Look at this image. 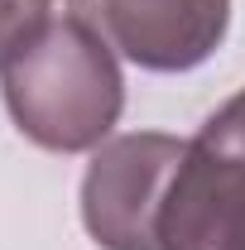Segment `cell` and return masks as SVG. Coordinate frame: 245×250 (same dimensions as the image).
Returning <instances> with one entry per match:
<instances>
[{
	"mask_svg": "<svg viewBox=\"0 0 245 250\" xmlns=\"http://www.w3.org/2000/svg\"><path fill=\"white\" fill-rule=\"evenodd\" d=\"M5 111L39 149L87 154L111 140L125 111V77L116 53L82 20H48L24 53L0 67Z\"/></svg>",
	"mask_w": 245,
	"mask_h": 250,
	"instance_id": "obj_1",
	"label": "cell"
},
{
	"mask_svg": "<svg viewBox=\"0 0 245 250\" xmlns=\"http://www.w3.org/2000/svg\"><path fill=\"white\" fill-rule=\"evenodd\" d=\"M154 250H245V92L183 145L159 202Z\"/></svg>",
	"mask_w": 245,
	"mask_h": 250,
	"instance_id": "obj_2",
	"label": "cell"
},
{
	"mask_svg": "<svg viewBox=\"0 0 245 250\" xmlns=\"http://www.w3.org/2000/svg\"><path fill=\"white\" fill-rule=\"evenodd\" d=\"M183 145L163 130H130L92 149L82 173V226L101 250H154L159 202Z\"/></svg>",
	"mask_w": 245,
	"mask_h": 250,
	"instance_id": "obj_3",
	"label": "cell"
},
{
	"mask_svg": "<svg viewBox=\"0 0 245 250\" xmlns=\"http://www.w3.org/2000/svg\"><path fill=\"white\" fill-rule=\"evenodd\" d=\"M67 10L144 72H192L231 29V0H67Z\"/></svg>",
	"mask_w": 245,
	"mask_h": 250,
	"instance_id": "obj_4",
	"label": "cell"
},
{
	"mask_svg": "<svg viewBox=\"0 0 245 250\" xmlns=\"http://www.w3.org/2000/svg\"><path fill=\"white\" fill-rule=\"evenodd\" d=\"M53 0H0V67L48 29Z\"/></svg>",
	"mask_w": 245,
	"mask_h": 250,
	"instance_id": "obj_5",
	"label": "cell"
}]
</instances>
